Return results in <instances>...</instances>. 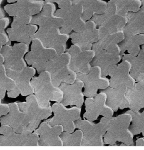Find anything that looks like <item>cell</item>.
<instances>
[{
  "label": "cell",
  "mask_w": 144,
  "mask_h": 150,
  "mask_svg": "<svg viewBox=\"0 0 144 150\" xmlns=\"http://www.w3.org/2000/svg\"><path fill=\"white\" fill-rule=\"evenodd\" d=\"M127 22L123 30L125 36L144 34V11L128 12Z\"/></svg>",
  "instance_id": "23"
},
{
  "label": "cell",
  "mask_w": 144,
  "mask_h": 150,
  "mask_svg": "<svg viewBox=\"0 0 144 150\" xmlns=\"http://www.w3.org/2000/svg\"><path fill=\"white\" fill-rule=\"evenodd\" d=\"M83 7L80 4H73L68 11L57 10L55 12L56 16L62 17L65 24H72L76 20L82 17L83 12Z\"/></svg>",
  "instance_id": "28"
},
{
  "label": "cell",
  "mask_w": 144,
  "mask_h": 150,
  "mask_svg": "<svg viewBox=\"0 0 144 150\" xmlns=\"http://www.w3.org/2000/svg\"><path fill=\"white\" fill-rule=\"evenodd\" d=\"M31 83L34 89L35 95L39 103L43 107L50 105V101H62L63 92L59 87L53 84L49 71H42L38 77L32 78Z\"/></svg>",
  "instance_id": "1"
},
{
  "label": "cell",
  "mask_w": 144,
  "mask_h": 150,
  "mask_svg": "<svg viewBox=\"0 0 144 150\" xmlns=\"http://www.w3.org/2000/svg\"><path fill=\"white\" fill-rule=\"evenodd\" d=\"M84 84L79 78H77L73 84L62 83L59 88L63 93V98L61 103L67 106L75 105L81 107L84 101V95L82 92Z\"/></svg>",
  "instance_id": "16"
},
{
  "label": "cell",
  "mask_w": 144,
  "mask_h": 150,
  "mask_svg": "<svg viewBox=\"0 0 144 150\" xmlns=\"http://www.w3.org/2000/svg\"><path fill=\"white\" fill-rule=\"evenodd\" d=\"M66 51L71 54L70 67L77 73L87 74L91 67V62L95 56L93 49L84 50L78 44H73Z\"/></svg>",
  "instance_id": "12"
},
{
  "label": "cell",
  "mask_w": 144,
  "mask_h": 150,
  "mask_svg": "<svg viewBox=\"0 0 144 150\" xmlns=\"http://www.w3.org/2000/svg\"><path fill=\"white\" fill-rule=\"evenodd\" d=\"M9 23L10 20L8 17L0 19V43L3 45H11V41L5 31Z\"/></svg>",
  "instance_id": "34"
},
{
  "label": "cell",
  "mask_w": 144,
  "mask_h": 150,
  "mask_svg": "<svg viewBox=\"0 0 144 150\" xmlns=\"http://www.w3.org/2000/svg\"><path fill=\"white\" fill-rule=\"evenodd\" d=\"M54 116L52 118L46 120L51 126L61 125L64 131L73 133L76 129L75 122L80 119L81 107L73 106L67 108L61 102H56L51 106Z\"/></svg>",
  "instance_id": "5"
},
{
  "label": "cell",
  "mask_w": 144,
  "mask_h": 150,
  "mask_svg": "<svg viewBox=\"0 0 144 150\" xmlns=\"http://www.w3.org/2000/svg\"><path fill=\"white\" fill-rule=\"evenodd\" d=\"M122 56L120 54H110L106 51H102L95 54L91 64V66L100 67L103 76L107 77L110 75L118 63L122 60Z\"/></svg>",
  "instance_id": "19"
},
{
  "label": "cell",
  "mask_w": 144,
  "mask_h": 150,
  "mask_svg": "<svg viewBox=\"0 0 144 150\" xmlns=\"http://www.w3.org/2000/svg\"><path fill=\"white\" fill-rule=\"evenodd\" d=\"M38 28L34 24H30L16 27L10 28L7 30V33L11 41L29 44L32 40V38L37 31Z\"/></svg>",
  "instance_id": "22"
},
{
  "label": "cell",
  "mask_w": 144,
  "mask_h": 150,
  "mask_svg": "<svg viewBox=\"0 0 144 150\" xmlns=\"http://www.w3.org/2000/svg\"><path fill=\"white\" fill-rule=\"evenodd\" d=\"M29 45L22 42L4 45L1 53L5 59L4 65L6 69L20 70L27 67L24 56L28 52Z\"/></svg>",
  "instance_id": "10"
},
{
  "label": "cell",
  "mask_w": 144,
  "mask_h": 150,
  "mask_svg": "<svg viewBox=\"0 0 144 150\" xmlns=\"http://www.w3.org/2000/svg\"><path fill=\"white\" fill-rule=\"evenodd\" d=\"M1 117H0V123H1Z\"/></svg>",
  "instance_id": "52"
},
{
  "label": "cell",
  "mask_w": 144,
  "mask_h": 150,
  "mask_svg": "<svg viewBox=\"0 0 144 150\" xmlns=\"http://www.w3.org/2000/svg\"><path fill=\"white\" fill-rule=\"evenodd\" d=\"M28 141V134H17L14 132L0 136V146H26Z\"/></svg>",
  "instance_id": "30"
},
{
  "label": "cell",
  "mask_w": 144,
  "mask_h": 150,
  "mask_svg": "<svg viewBox=\"0 0 144 150\" xmlns=\"http://www.w3.org/2000/svg\"><path fill=\"white\" fill-rule=\"evenodd\" d=\"M126 96L130 110L137 112L144 108V81L137 82L133 88H128Z\"/></svg>",
  "instance_id": "24"
},
{
  "label": "cell",
  "mask_w": 144,
  "mask_h": 150,
  "mask_svg": "<svg viewBox=\"0 0 144 150\" xmlns=\"http://www.w3.org/2000/svg\"><path fill=\"white\" fill-rule=\"evenodd\" d=\"M60 9L65 11H68L73 5V1L71 0L64 1L58 4Z\"/></svg>",
  "instance_id": "38"
},
{
  "label": "cell",
  "mask_w": 144,
  "mask_h": 150,
  "mask_svg": "<svg viewBox=\"0 0 144 150\" xmlns=\"http://www.w3.org/2000/svg\"><path fill=\"white\" fill-rule=\"evenodd\" d=\"M60 137L64 146H82L83 132L81 129L73 133L63 132Z\"/></svg>",
  "instance_id": "32"
},
{
  "label": "cell",
  "mask_w": 144,
  "mask_h": 150,
  "mask_svg": "<svg viewBox=\"0 0 144 150\" xmlns=\"http://www.w3.org/2000/svg\"><path fill=\"white\" fill-rule=\"evenodd\" d=\"M3 1V0H0V19L5 17L4 11L1 6V4L2 3Z\"/></svg>",
  "instance_id": "45"
},
{
  "label": "cell",
  "mask_w": 144,
  "mask_h": 150,
  "mask_svg": "<svg viewBox=\"0 0 144 150\" xmlns=\"http://www.w3.org/2000/svg\"><path fill=\"white\" fill-rule=\"evenodd\" d=\"M56 6L53 3L45 2L41 11L33 16L31 24L39 27H55L61 28L65 24L62 17L56 16Z\"/></svg>",
  "instance_id": "17"
},
{
  "label": "cell",
  "mask_w": 144,
  "mask_h": 150,
  "mask_svg": "<svg viewBox=\"0 0 144 150\" xmlns=\"http://www.w3.org/2000/svg\"><path fill=\"white\" fill-rule=\"evenodd\" d=\"M132 117L129 129L134 135L140 134L144 131V111L142 113L135 112L131 110L127 111Z\"/></svg>",
  "instance_id": "33"
},
{
  "label": "cell",
  "mask_w": 144,
  "mask_h": 150,
  "mask_svg": "<svg viewBox=\"0 0 144 150\" xmlns=\"http://www.w3.org/2000/svg\"><path fill=\"white\" fill-rule=\"evenodd\" d=\"M1 97H0V104H1Z\"/></svg>",
  "instance_id": "51"
},
{
  "label": "cell",
  "mask_w": 144,
  "mask_h": 150,
  "mask_svg": "<svg viewBox=\"0 0 144 150\" xmlns=\"http://www.w3.org/2000/svg\"><path fill=\"white\" fill-rule=\"evenodd\" d=\"M57 56L56 49L45 46L39 39H34L32 40L31 51L25 56V60L29 65L35 68L38 73L40 74L45 71L48 61Z\"/></svg>",
  "instance_id": "6"
},
{
  "label": "cell",
  "mask_w": 144,
  "mask_h": 150,
  "mask_svg": "<svg viewBox=\"0 0 144 150\" xmlns=\"http://www.w3.org/2000/svg\"><path fill=\"white\" fill-rule=\"evenodd\" d=\"M33 16H19L14 17L11 28H16L31 24Z\"/></svg>",
  "instance_id": "35"
},
{
  "label": "cell",
  "mask_w": 144,
  "mask_h": 150,
  "mask_svg": "<svg viewBox=\"0 0 144 150\" xmlns=\"http://www.w3.org/2000/svg\"><path fill=\"white\" fill-rule=\"evenodd\" d=\"M3 47V45L0 43V64H4L5 61L4 57L1 53Z\"/></svg>",
  "instance_id": "43"
},
{
  "label": "cell",
  "mask_w": 144,
  "mask_h": 150,
  "mask_svg": "<svg viewBox=\"0 0 144 150\" xmlns=\"http://www.w3.org/2000/svg\"><path fill=\"white\" fill-rule=\"evenodd\" d=\"M10 112L9 105L7 104H0V117L7 115Z\"/></svg>",
  "instance_id": "40"
},
{
  "label": "cell",
  "mask_w": 144,
  "mask_h": 150,
  "mask_svg": "<svg viewBox=\"0 0 144 150\" xmlns=\"http://www.w3.org/2000/svg\"><path fill=\"white\" fill-rule=\"evenodd\" d=\"M142 134H143V136L144 137V131L143 132H142Z\"/></svg>",
  "instance_id": "50"
},
{
  "label": "cell",
  "mask_w": 144,
  "mask_h": 150,
  "mask_svg": "<svg viewBox=\"0 0 144 150\" xmlns=\"http://www.w3.org/2000/svg\"><path fill=\"white\" fill-rule=\"evenodd\" d=\"M45 2L41 0H17L15 3L6 5L4 9L9 16H33L40 13Z\"/></svg>",
  "instance_id": "15"
},
{
  "label": "cell",
  "mask_w": 144,
  "mask_h": 150,
  "mask_svg": "<svg viewBox=\"0 0 144 150\" xmlns=\"http://www.w3.org/2000/svg\"><path fill=\"white\" fill-rule=\"evenodd\" d=\"M73 44H78L84 50L92 49L93 44L99 41L100 39L99 29L94 31L72 33L70 35Z\"/></svg>",
  "instance_id": "25"
},
{
  "label": "cell",
  "mask_w": 144,
  "mask_h": 150,
  "mask_svg": "<svg viewBox=\"0 0 144 150\" xmlns=\"http://www.w3.org/2000/svg\"><path fill=\"white\" fill-rule=\"evenodd\" d=\"M91 19L97 25L109 27L117 31L123 30L127 22V16H123L116 12H107L95 14Z\"/></svg>",
  "instance_id": "21"
},
{
  "label": "cell",
  "mask_w": 144,
  "mask_h": 150,
  "mask_svg": "<svg viewBox=\"0 0 144 150\" xmlns=\"http://www.w3.org/2000/svg\"><path fill=\"white\" fill-rule=\"evenodd\" d=\"M142 48H143V49H144V44H143V45H142Z\"/></svg>",
  "instance_id": "49"
},
{
  "label": "cell",
  "mask_w": 144,
  "mask_h": 150,
  "mask_svg": "<svg viewBox=\"0 0 144 150\" xmlns=\"http://www.w3.org/2000/svg\"><path fill=\"white\" fill-rule=\"evenodd\" d=\"M132 120V116L127 112L114 117L104 135V144L113 146L117 142H121L127 146L132 145L134 134L129 129Z\"/></svg>",
  "instance_id": "4"
},
{
  "label": "cell",
  "mask_w": 144,
  "mask_h": 150,
  "mask_svg": "<svg viewBox=\"0 0 144 150\" xmlns=\"http://www.w3.org/2000/svg\"><path fill=\"white\" fill-rule=\"evenodd\" d=\"M115 4L117 13L127 16L128 12H136L140 9L142 4L140 0H110Z\"/></svg>",
  "instance_id": "29"
},
{
  "label": "cell",
  "mask_w": 144,
  "mask_h": 150,
  "mask_svg": "<svg viewBox=\"0 0 144 150\" xmlns=\"http://www.w3.org/2000/svg\"><path fill=\"white\" fill-rule=\"evenodd\" d=\"M13 132L12 127L9 125H2V126L0 127V134L2 135H9Z\"/></svg>",
  "instance_id": "37"
},
{
  "label": "cell",
  "mask_w": 144,
  "mask_h": 150,
  "mask_svg": "<svg viewBox=\"0 0 144 150\" xmlns=\"http://www.w3.org/2000/svg\"><path fill=\"white\" fill-rule=\"evenodd\" d=\"M86 25V21L81 17L72 24L73 30L76 33H82L85 30Z\"/></svg>",
  "instance_id": "36"
},
{
  "label": "cell",
  "mask_w": 144,
  "mask_h": 150,
  "mask_svg": "<svg viewBox=\"0 0 144 150\" xmlns=\"http://www.w3.org/2000/svg\"><path fill=\"white\" fill-rule=\"evenodd\" d=\"M142 2V5L141 6V9L144 11V0H140Z\"/></svg>",
  "instance_id": "47"
},
{
  "label": "cell",
  "mask_w": 144,
  "mask_h": 150,
  "mask_svg": "<svg viewBox=\"0 0 144 150\" xmlns=\"http://www.w3.org/2000/svg\"><path fill=\"white\" fill-rule=\"evenodd\" d=\"M70 38L68 34L62 33L60 28L39 27L32 38L41 40L45 46L56 49L57 55L65 53L67 50L66 42Z\"/></svg>",
  "instance_id": "7"
},
{
  "label": "cell",
  "mask_w": 144,
  "mask_h": 150,
  "mask_svg": "<svg viewBox=\"0 0 144 150\" xmlns=\"http://www.w3.org/2000/svg\"><path fill=\"white\" fill-rule=\"evenodd\" d=\"M20 94H21L20 90L16 86L13 89L7 92L8 96L10 98H13L17 97Z\"/></svg>",
  "instance_id": "41"
},
{
  "label": "cell",
  "mask_w": 144,
  "mask_h": 150,
  "mask_svg": "<svg viewBox=\"0 0 144 150\" xmlns=\"http://www.w3.org/2000/svg\"></svg>",
  "instance_id": "53"
},
{
  "label": "cell",
  "mask_w": 144,
  "mask_h": 150,
  "mask_svg": "<svg viewBox=\"0 0 144 150\" xmlns=\"http://www.w3.org/2000/svg\"><path fill=\"white\" fill-rule=\"evenodd\" d=\"M6 90L2 85L0 81V97L1 99H3L5 96Z\"/></svg>",
  "instance_id": "42"
},
{
  "label": "cell",
  "mask_w": 144,
  "mask_h": 150,
  "mask_svg": "<svg viewBox=\"0 0 144 150\" xmlns=\"http://www.w3.org/2000/svg\"><path fill=\"white\" fill-rule=\"evenodd\" d=\"M136 145L137 146H144V138H140L136 141Z\"/></svg>",
  "instance_id": "44"
},
{
  "label": "cell",
  "mask_w": 144,
  "mask_h": 150,
  "mask_svg": "<svg viewBox=\"0 0 144 150\" xmlns=\"http://www.w3.org/2000/svg\"><path fill=\"white\" fill-rule=\"evenodd\" d=\"M128 89L109 87L103 91L107 95V105L110 107L114 112H117L119 109L129 108L130 103L126 96Z\"/></svg>",
  "instance_id": "20"
},
{
  "label": "cell",
  "mask_w": 144,
  "mask_h": 150,
  "mask_svg": "<svg viewBox=\"0 0 144 150\" xmlns=\"http://www.w3.org/2000/svg\"><path fill=\"white\" fill-rule=\"evenodd\" d=\"M132 65L126 60L118 64L110 74V87L113 88H132L137 81L131 75Z\"/></svg>",
  "instance_id": "13"
},
{
  "label": "cell",
  "mask_w": 144,
  "mask_h": 150,
  "mask_svg": "<svg viewBox=\"0 0 144 150\" xmlns=\"http://www.w3.org/2000/svg\"><path fill=\"white\" fill-rule=\"evenodd\" d=\"M71 54L68 51L48 61L45 70L50 72L52 82L57 87L62 83L73 84L77 78V74L70 67Z\"/></svg>",
  "instance_id": "3"
},
{
  "label": "cell",
  "mask_w": 144,
  "mask_h": 150,
  "mask_svg": "<svg viewBox=\"0 0 144 150\" xmlns=\"http://www.w3.org/2000/svg\"><path fill=\"white\" fill-rule=\"evenodd\" d=\"M64 1H67V0H45V2H50L56 3L58 4H60V3ZM71 1H74V0H71Z\"/></svg>",
  "instance_id": "46"
},
{
  "label": "cell",
  "mask_w": 144,
  "mask_h": 150,
  "mask_svg": "<svg viewBox=\"0 0 144 150\" xmlns=\"http://www.w3.org/2000/svg\"><path fill=\"white\" fill-rule=\"evenodd\" d=\"M64 131V127L61 125L51 126L46 120L34 131L39 136V146H63V142L60 135Z\"/></svg>",
  "instance_id": "14"
},
{
  "label": "cell",
  "mask_w": 144,
  "mask_h": 150,
  "mask_svg": "<svg viewBox=\"0 0 144 150\" xmlns=\"http://www.w3.org/2000/svg\"><path fill=\"white\" fill-rule=\"evenodd\" d=\"M113 118L103 117L96 124L86 119L81 118L76 121V128L83 132L82 146H103L104 135Z\"/></svg>",
  "instance_id": "2"
},
{
  "label": "cell",
  "mask_w": 144,
  "mask_h": 150,
  "mask_svg": "<svg viewBox=\"0 0 144 150\" xmlns=\"http://www.w3.org/2000/svg\"><path fill=\"white\" fill-rule=\"evenodd\" d=\"M106 101V94L103 91L94 97H87L85 101L86 112L83 115L84 119L94 122L100 115L105 117H113L114 111L107 105Z\"/></svg>",
  "instance_id": "9"
},
{
  "label": "cell",
  "mask_w": 144,
  "mask_h": 150,
  "mask_svg": "<svg viewBox=\"0 0 144 150\" xmlns=\"http://www.w3.org/2000/svg\"><path fill=\"white\" fill-rule=\"evenodd\" d=\"M77 74V78L81 80L84 84L83 94L86 97H94L97 95L98 90H105L110 87V80L103 76L100 67H91L87 74Z\"/></svg>",
  "instance_id": "8"
},
{
  "label": "cell",
  "mask_w": 144,
  "mask_h": 150,
  "mask_svg": "<svg viewBox=\"0 0 144 150\" xmlns=\"http://www.w3.org/2000/svg\"><path fill=\"white\" fill-rule=\"evenodd\" d=\"M9 105L10 107V114L13 115H17L20 112L17 103H11L9 104Z\"/></svg>",
  "instance_id": "39"
},
{
  "label": "cell",
  "mask_w": 144,
  "mask_h": 150,
  "mask_svg": "<svg viewBox=\"0 0 144 150\" xmlns=\"http://www.w3.org/2000/svg\"><path fill=\"white\" fill-rule=\"evenodd\" d=\"M144 44V34L125 36L119 44L121 55L124 54L127 51L130 54L138 56L141 50V45Z\"/></svg>",
  "instance_id": "27"
},
{
  "label": "cell",
  "mask_w": 144,
  "mask_h": 150,
  "mask_svg": "<svg viewBox=\"0 0 144 150\" xmlns=\"http://www.w3.org/2000/svg\"><path fill=\"white\" fill-rule=\"evenodd\" d=\"M125 34L123 30H120L103 38L93 44L92 49L95 54L102 51H106L110 54H120L119 44L125 38Z\"/></svg>",
  "instance_id": "18"
},
{
  "label": "cell",
  "mask_w": 144,
  "mask_h": 150,
  "mask_svg": "<svg viewBox=\"0 0 144 150\" xmlns=\"http://www.w3.org/2000/svg\"><path fill=\"white\" fill-rule=\"evenodd\" d=\"M26 100L28 107L25 112L28 113L31 123L25 128L23 134H29L37 129L42 120L47 119L51 116L52 110L51 105L48 107L42 106L35 95H29Z\"/></svg>",
  "instance_id": "11"
},
{
  "label": "cell",
  "mask_w": 144,
  "mask_h": 150,
  "mask_svg": "<svg viewBox=\"0 0 144 150\" xmlns=\"http://www.w3.org/2000/svg\"><path fill=\"white\" fill-rule=\"evenodd\" d=\"M126 60L132 65L131 73L137 82L144 81V49L141 50L138 56H134L130 54L122 55V60Z\"/></svg>",
  "instance_id": "26"
},
{
  "label": "cell",
  "mask_w": 144,
  "mask_h": 150,
  "mask_svg": "<svg viewBox=\"0 0 144 150\" xmlns=\"http://www.w3.org/2000/svg\"><path fill=\"white\" fill-rule=\"evenodd\" d=\"M73 3L81 4L84 9L91 10L95 14L105 13L107 6L106 2L102 0H74Z\"/></svg>",
  "instance_id": "31"
},
{
  "label": "cell",
  "mask_w": 144,
  "mask_h": 150,
  "mask_svg": "<svg viewBox=\"0 0 144 150\" xmlns=\"http://www.w3.org/2000/svg\"><path fill=\"white\" fill-rule=\"evenodd\" d=\"M17 0H7V2L9 3H14L16 2Z\"/></svg>",
  "instance_id": "48"
}]
</instances>
